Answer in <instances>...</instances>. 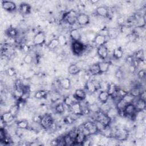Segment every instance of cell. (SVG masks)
Segmentation results:
<instances>
[{
  "label": "cell",
  "instance_id": "obj_17",
  "mask_svg": "<svg viewBox=\"0 0 146 146\" xmlns=\"http://www.w3.org/2000/svg\"><path fill=\"white\" fill-rule=\"evenodd\" d=\"M86 137H87L83 133V132L78 129V131L75 137V144L82 145Z\"/></svg>",
  "mask_w": 146,
  "mask_h": 146
},
{
  "label": "cell",
  "instance_id": "obj_7",
  "mask_svg": "<svg viewBox=\"0 0 146 146\" xmlns=\"http://www.w3.org/2000/svg\"><path fill=\"white\" fill-rule=\"evenodd\" d=\"M98 114L97 119L96 120H98L100 122H102L103 124H104L106 126H109V124L111 121V119L108 117L107 114L104 112H100L99 111Z\"/></svg>",
  "mask_w": 146,
  "mask_h": 146
},
{
  "label": "cell",
  "instance_id": "obj_6",
  "mask_svg": "<svg viewBox=\"0 0 146 146\" xmlns=\"http://www.w3.org/2000/svg\"><path fill=\"white\" fill-rule=\"evenodd\" d=\"M46 40V36L43 31H39L34 36L33 43L35 45L40 46L42 45Z\"/></svg>",
  "mask_w": 146,
  "mask_h": 146
},
{
  "label": "cell",
  "instance_id": "obj_22",
  "mask_svg": "<svg viewBox=\"0 0 146 146\" xmlns=\"http://www.w3.org/2000/svg\"><path fill=\"white\" fill-rule=\"evenodd\" d=\"M136 110L137 111H141L145 109L146 107V103L145 100L141 99L139 98L137 101L136 103V104L135 105Z\"/></svg>",
  "mask_w": 146,
  "mask_h": 146
},
{
  "label": "cell",
  "instance_id": "obj_15",
  "mask_svg": "<svg viewBox=\"0 0 146 146\" xmlns=\"http://www.w3.org/2000/svg\"><path fill=\"white\" fill-rule=\"evenodd\" d=\"M106 37L107 36L102 35L100 34H98L96 35L94 42L98 46L104 45L107 42Z\"/></svg>",
  "mask_w": 146,
  "mask_h": 146
},
{
  "label": "cell",
  "instance_id": "obj_27",
  "mask_svg": "<svg viewBox=\"0 0 146 146\" xmlns=\"http://www.w3.org/2000/svg\"><path fill=\"white\" fill-rule=\"evenodd\" d=\"M127 104H128L123 100V98L119 99L116 104V108L118 111H122Z\"/></svg>",
  "mask_w": 146,
  "mask_h": 146
},
{
  "label": "cell",
  "instance_id": "obj_25",
  "mask_svg": "<svg viewBox=\"0 0 146 146\" xmlns=\"http://www.w3.org/2000/svg\"><path fill=\"white\" fill-rule=\"evenodd\" d=\"M30 6L26 3H22L19 6V10L23 14H27L30 12Z\"/></svg>",
  "mask_w": 146,
  "mask_h": 146
},
{
  "label": "cell",
  "instance_id": "obj_52",
  "mask_svg": "<svg viewBox=\"0 0 146 146\" xmlns=\"http://www.w3.org/2000/svg\"><path fill=\"white\" fill-rule=\"evenodd\" d=\"M91 144V141L88 139H86L84 140V141H83V143H82V145H85V146H88V145H90Z\"/></svg>",
  "mask_w": 146,
  "mask_h": 146
},
{
  "label": "cell",
  "instance_id": "obj_35",
  "mask_svg": "<svg viewBox=\"0 0 146 146\" xmlns=\"http://www.w3.org/2000/svg\"><path fill=\"white\" fill-rule=\"evenodd\" d=\"M17 125L19 128L26 129L29 126V123L26 120H21L17 122Z\"/></svg>",
  "mask_w": 146,
  "mask_h": 146
},
{
  "label": "cell",
  "instance_id": "obj_23",
  "mask_svg": "<svg viewBox=\"0 0 146 146\" xmlns=\"http://www.w3.org/2000/svg\"><path fill=\"white\" fill-rule=\"evenodd\" d=\"M80 71L81 69L76 64H72L68 68V73L73 75L79 74L80 72Z\"/></svg>",
  "mask_w": 146,
  "mask_h": 146
},
{
  "label": "cell",
  "instance_id": "obj_14",
  "mask_svg": "<svg viewBox=\"0 0 146 146\" xmlns=\"http://www.w3.org/2000/svg\"><path fill=\"white\" fill-rule=\"evenodd\" d=\"M70 36L73 42H80L82 35L79 30L77 29H73L70 32Z\"/></svg>",
  "mask_w": 146,
  "mask_h": 146
},
{
  "label": "cell",
  "instance_id": "obj_16",
  "mask_svg": "<svg viewBox=\"0 0 146 146\" xmlns=\"http://www.w3.org/2000/svg\"><path fill=\"white\" fill-rule=\"evenodd\" d=\"M14 118V117L12 115V114L10 113L9 111L7 112H6L1 115V123H4V124L9 123V122L11 121Z\"/></svg>",
  "mask_w": 146,
  "mask_h": 146
},
{
  "label": "cell",
  "instance_id": "obj_19",
  "mask_svg": "<svg viewBox=\"0 0 146 146\" xmlns=\"http://www.w3.org/2000/svg\"><path fill=\"white\" fill-rule=\"evenodd\" d=\"M110 96H111L110 95L107 91H102L99 92L98 95V99L102 103H106L108 101Z\"/></svg>",
  "mask_w": 146,
  "mask_h": 146
},
{
  "label": "cell",
  "instance_id": "obj_49",
  "mask_svg": "<svg viewBox=\"0 0 146 146\" xmlns=\"http://www.w3.org/2000/svg\"><path fill=\"white\" fill-rule=\"evenodd\" d=\"M138 76L140 78H144L145 76V71L144 70H141L138 72Z\"/></svg>",
  "mask_w": 146,
  "mask_h": 146
},
{
  "label": "cell",
  "instance_id": "obj_50",
  "mask_svg": "<svg viewBox=\"0 0 146 146\" xmlns=\"http://www.w3.org/2000/svg\"><path fill=\"white\" fill-rule=\"evenodd\" d=\"M64 121H65L66 123L71 124V123H72L74 121V119H73L71 116H67V117L65 118Z\"/></svg>",
  "mask_w": 146,
  "mask_h": 146
},
{
  "label": "cell",
  "instance_id": "obj_43",
  "mask_svg": "<svg viewBox=\"0 0 146 146\" xmlns=\"http://www.w3.org/2000/svg\"><path fill=\"white\" fill-rule=\"evenodd\" d=\"M58 39L59 43V45L61 46H65L67 43V39L66 36L63 35H59L58 37Z\"/></svg>",
  "mask_w": 146,
  "mask_h": 146
},
{
  "label": "cell",
  "instance_id": "obj_29",
  "mask_svg": "<svg viewBox=\"0 0 146 146\" xmlns=\"http://www.w3.org/2000/svg\"><path fill=\"white\" fill-rule=\"evenodd\" d=\"M58 46H59V43L58 38H54L51 39L47 45L48 48L50 50H54Z\"/></svg>",
  "mask_w": 146,
  "mask_h": 146
},
{
  "label": "cell",
  "instance_id": "obj_37",
  "mask_svg": "<svg viewBox=\"0 0 146 146\" xmlns=\"http://www.w3.org/2000/svg\"><path fill=\"white\" fill-rule=\"evenodd\" d=\"M19 106L18 104H15L10 108L9 111L12 114V115L15 117L17 115L19 112Z\"/></svg>",
  "mask_w": 146,
  "mask_h": 146
},
{
  "label": "cell",
  "instance_id": "obj_3",
  "mask_svg": "<svg viewBox=\"0 0 146 146\" xmlns=\"http://www.w3.org/2000/svg\"><path fill=\"white\" fill-rule=\"evenodd\" d=\"M100 87V83L95 80H88L86 84V88L87 90V91L90 93L95 92Z\"/></svg>",
  "mask_w": 146,
  "mask_h": 146
},
{
  "label": "cell",
  "instance_id": "obj_31",
  "mask_svg": "<svg viewBox=\"0 0 146 146\" xmlns=\"http://www.w3.org/2000/svg\"><path fill=\"white\" fill-rule=\"evenodd\" d=\"M74 98V96L73 97V98ZM72 98H71V96H66L64 98V100H63V104L67 106H68V107H70V106H71L74 103L76 102H75V100H74Z\"/></svg>",
  "mask_w": 146,
  "mask_h": 146
},
{
  "label": "cell",
  "instance_id": "obj_41",
  "mask_svg": "<svg viewBox=\"0 0 146 146\" xmlns=\"http://www.w3.org/2000/svg\"><path fill=\"white\" fill-rule=\"evenodd\" d=\"M122 98L123 99V100H124L127 104L132 103L133 100L134 99V97L132 96L129 93L127 94H126L125 96H124Z\"/></svg>",
  "mask_w": 146,
  "mask_h": 146
},
{
  "label": "cell",
  "instance_id": "obj_34",
  "mask_svg": "<svg viewBox=\"0 0 146 146\" xmlns=\"http://www.w3.org/2000/svg\"><path fill=\"white\" fill-rule=\"evenodd\" d=\"M135 58L136 60L142 61L144 60V51L143 50L137 51L135 54Z\"/></svg>",
  "mask_w": 146,
  "mask_h": 146
},
{
  "label": "cell",
  "instance_id": "obj_1",
  "mask_svg": "<svg viewBox=\"0 0 146 146\" xmlns=\"http://www.w3.org/2000/svg\"><path fill=\"white\" fill-rule=\"evenodd\" d=\"M39 123L42 128L45 129H48L53 125V119L51 115L46 114L41 117Z\"/></svg>",
  "mask_w": 146,
  "mask_h": 146
},
{
  "label": "cell",
  "instance_id": "obj_10",
  "mask_svg": "<svg viewBox=\"0 0 146 146\" xmlns=\"http://www.w3.org/2000/svg\"><path fill=\"white\" fill-rule=\"evenodd\" d=\"M124 115L126 116H133L135 115L136 112H137L135 104H133L132 103L128 104L124 108Z\"/></svg>",
  "mask_w": 146,
  "mask_h": 146
},
{
  "label": "cell",
  "instance_id": "obj_42",
  "mask_svg": "<svg viewBox=\"0 0 146 146\" xmlns=\"http://www.w3.org/2000/svg\"><path fill=\"white\" fill-rule=\"evenodd\" d=\"M6 140V135L5 128L3 127L1 128L0 129V142L3 143L5 142Z\"/></svg>",
  "mask_w": 146,
  "mask_h": 146
},
{
  "label": "cell",
  "instance_id": "obj_47",
  "mask_svg": "<svg viewBox=\"0 0 146 146\" xmlns=\"http://www.w3.org/2000/svg\"><path fill=\"white\" fill-rule=\"evenodd\" d=\"M96 35L94 34L91 31H90V32H88V33H86V38H87V39L88 40H90V41L92 40V41H94Z\"/></svg>",
  "mask_w": 146,
  "mask_h": 146
},
{
  "label": "cell",
  "instance_id": "obj_24",
  "mask_svg": "<svg viewBox=\"0 0 146 146\" xmlns=\"http://www.w3.org/2000/svg\"><path fill=\"white\" fill-rule=\"evenodd\" d=\"M59 86L64 90L69 89L71 86L70 80L67 78H63V79L60 80Z\"/></svg>",
  "mask_w": 146,
  "mask_h": 146
},
{
  "label": "cell",
  "instance_id": "obj_38",
  "mask_svg": "<svg viewBox=\"0 0 146 146\" xmlns=\"http://www.w3.org/2000/svg\"><path fill=\"white\" fill-rule=\"evenodd\" d=\"M55 110L56 113L59 114H62L64 112V106L63 103H59L55 107Z\"/></svg>",
  "mask_w": 146,
  "mask_h": 146
},
{
  "label": "cell",
  "instance_id": "obj_11",
  "mask_svg": "<svg viewBox=\"0 0 146 146\" xmlns=\"http://www.w3.org/2000/svg\"><path fill=\"white\" fill-rule=\"evenodd\" d=\"M2 6L3 9L8 11H14L17 8L15 3L14 2L10 1H2Z\"/></svg>",
  "mask_w": 146,
  "mask_h": 146
},
{
  "label": "cell",
  "instance_id": "obj_9",
  "mask_svg": "<svg viewBox=\"0 0 146 146\" xmlns=\"http://www.w3.org/2000/svg\"><path fill=\"white\" fill-rule=\"evenodd\" d=\"M72 113L75 115H83V111L82 108V105L79 102L74 103L71 106L69 107Z\"/></svg>",
  "mask_w": 146,
  "mask_h": 146
},
{
  "label": "cell",
  "instance_id": "obj_36",
  "mask_svg": "<svg viewBox=\"0 0 146 146\" xmlns=\"http://www.w3.org/2000/svg\"><path fill=\"white\" fill-rule=\"evenodd\" d=\"M47 92L44 90H38L35 92L34 94V97L36 99H42L46 96Z\"/></svg>",
  "mask_w": 146,
  "mask_h": 146
},
{
  "label": "cell",
  "instance_id": "obj_12",
  "mask_svg": "<svg viewBox=\"0 0 146 146\" xmlns=\"http://www.w3.org/2000/svg\"><path fill=\"white\" fill-rule=\"evenodd\" d=\"M97 54L101 59H106L108 54V48L107 46L105 44L98 46L97 48Z\"/></svg>",
  "mask_w": 146,
  "mask_h": 146
},
{
  "label": "cell",
  "instance_id": "obj_53",
  "mask_svg": "<svg viewBox=\"0 0 146 146\" xmlns=\"http://www.w3.org/2000/svg\"><path fill=\"white\" fill-rule=\"evenodd\" d=\"M99 2V1H98V0H96V1L91 0V1H90L91 3V4H92V5H94L95 3H97V2Z\"/></svg>",
  "mask_w": 146,
  "mask_h": 146
},
{
  "label": "cell",
  "instance_id": "obj_46",
  "mask_svg": "<svg viewBox=\"0 0 146 146\" xmlns=\"http://www.w3.org/2000/svg\"><path fill=\"white\" fill-rule=\"evenodd\" d=\"M108 36L111 38H114L117 36V31L115 29H111L108 30Z\"/></svg>",
  "mask_w": 146,
  "mask_h": 146
},
{
  "label": "cell",
  "instance_id": "obj_48",
  "mask_svg": "<svg viewBox=\"0 0 146 146\" xmlns=\"http://www.w3.org/2000/svg\"><path fill=\"white\" fill-rule=\"evenodd\" d=\"M6 72H7V74L9 76H13L14 75L15 72V70L13 68L11 67V68H9L7 69Z\"/></svg>",
  "mask_w": 146,
  "mask_h": 146
},
{
  "label": "cell",
  "instance_id": "obj_20",
  "mask_svg": "<svg viewBox=\"0 0 146 146\" xmlns=\"http://www.w3.org/2000/svg\"><path fill=\"white\" fill-rule=\"evenodd\" d=\"M100 73H104L108 71V70L110 68V63L106 61H103L98 63Z\"/></svg>",
  "mask_w": 146,
  "mask_h": 146
},
{
  "label": "cell",
  "instance_id": "obj_33",
  "mask_svg": "<svg viewBox=\"0 0 146 146\" xmlns=\"http://www.w3.org/2000/svg\"><path fill=\"white\" fill-rule=\"evenodd\" d=\"M116 90H117V88L115 87V84H113L112 83H111V84H109L108 85V87H107V91L109 93L110 95L111 96H112L113 95L115 94Z\"/></svg>",
  "mask_w": 146,
  "mask_h": 146
},
{
  "label": "cell",
  "instance_id": "obj_28",
  "mask_svg": "<svg viewBox=\"0 0 146 146\" xmlns=\"http://www.w3.org/2000/svg\"><path fill=\"white\" fill-rule=\"evenodd\" d=\"M141 90L140 89V88H139V87L135 86L133 87V88H132L129 91V94L133 96L134 98L135 97H137L139 96L141 93Z\"/></svg>",
  "mask_w": 146,
  "mask_h": 146
},
{
  "label": "cell",
  "instance_id": "obj_40",
  "mask_svg": "<svg viewBox=\"0 0 146 146\" xmlns=\"http://www.w3.org/2000/svg\"><path fill=\"white\" fill-rule=\"evenodd\" d=\"M6 34H7L8 37L14 38L17 35V31L15 29L10 28L7 30Z\"/></svg>",
  "mask_w": 146,
  "mask_h": 146
},
{
  "label": "cell",
  "instance_id": "obj_32",
  "mask_svg": "<svg viewBox=\"0 0 146 146\" xmlns=\"http://www.w3.org/2000/svg\"><path fill=\"white\" fill-rule=\"evenodd\" d=\"M123 55V50L120 48H117L113 50V56L115 59H120Z\"/></svg>",
  "mask_w": 146,
  "mask_h": 146
},
{
  "label": "cell",
  "instance_id": "obj_2",
  "mask_svg": "<svg viewBox=\"0 0 146 146\" xmlns=\"http://www.w3.org/2000/svg\"><path fill=\"white\" fill-rule=\"evenodd\" d=\"M128 135V131L125 128H117L114 132V137L119 141L125 140Z\"/></svg>",
  "mask_w": 146,
  "mask_h": 146
},
{
  "label": "cell",
  "instance_id": "obj_8",
  "mask_svg": "<svg viewBox=\"0 0 146 146\" xmlns=\"http://www.w3.org/2000/svg\"><path fill=\"white\" fill-rule=\"evenodd\" d=\"M90 22L89 16L84 13H81L77 16V23L80 26H85Z\"/></svg>",
  "mask_w": 146,
  "mask_h": 146
},
{
  "label": "cell",
  "instance_id": "obj_13",
  "mask_svg": "<svg viewBox=\"0 0 146 146\" xmlns=\"http://www.w3.org/2000/svg\"><path fill=\"white\" fill-rule=\"evenodd\" d=\"M83 125L84 127H85L89 131L90 135H94V134H95L96 133L98 132L96 126L95 125V123L94 122L88 121L86 122L85 123H84L83 124Z\"/></svg>",
  "mask_w": 146,
  "mask_h": 146
},
{
  "label": "cell",
  "instance_id": "obj_45",
  "mask_svg": "<svg viewBox=\"0 0 146 146\" xmlns=\"http://www.w3.org/2000/svg\"><path fill=\"white\" fill-rule=\"evenodd\" d=\"M23 62L28 64H30L31 63H32L33 61V58L32 57V56L30 54H26L23 58Z\"/></svg>",
  "mask_w": 146,
  "mask_h": 146
},
{
  "label": "cell",
  "instance_id": "obj_44",
  "mask_svg": "<svg viewBox=\"0 0 146 146\" xmlns=\"http://www.w3.org/2000/svg\"><path fill=\"white\" fill-rule=\"evenodd\" d=\"M88 109L90 111H92L94 112H96V113H98L99 111H100V108L99 107H98V106L96 104H91L88 107Z\"/></svg>",
  "mask_w": 146,
  "mask_h": 146
},
{
  "label": "cell",
  "instance_id": "obj_39",
  "mask_svg": "<svg viewBox=\"0 0 146 146\" xmlns=\"http://www.w3.org/2000/svg\"><path fill=\"white\" fill-rule=\"evenodd\" d=\"M95 123V125L96 126V128H97V129H98V132H102L107 127H108V126L105 125L104 124H103L102 122H100L98 120H96Z\"/></svg>",
  "mask_w": 146,
  "mask_h": 146
},
{
  "label": "cell",
  "instance_id": "obj_21",
  "mask_svg": "<svg viewBox=\"0 0 146 146\" xmlns=\"http://www.w3.org/2000/svg\"><path fill=\"white\" fill-rule=\"evenodd\" d=\"M96 12L98 15L103 17H106L108 15V9L103 6L97 7Z\"/></svg>",
  "mask_w": 146,
  "mask_h": 146
},
{
  "label": "cell",
  "instance_id": "obj_5",
  "mask_svg": "<svg viewBox=\"0 0 146 146\" xmlns=\"http://www.w3.org/2000/svg\"><path fill=\"white\" fill-rule=\"evenodd\" d=\"M77 16L78 14H76L74 11H70L66 14L64 16V18L67 23L71 25H73L77 22Z\"/></svg>",
  "mask_w": 146,
  "mask_h": 146
},
{
  "label": "cell",
  "instance_id": "obj_51",
  "mask_svg": "<svg viewBox=\"0 0 146 146\" xmlns=\"http://www.w3.org/2000/svg\"><path fill=\"white\" fill-rule=\"evenodd\" d=\"M115 75L117 78L118 79H121L123 77V72L120 70H118L115 74Z\"/></svg>",
  "mask_w": 146,
  "mask_h": 146
},
{
  "label": "cell",
  "instance_id": "obj_4",
  "mask_svg": "<svg viewBox=\"0 0 146 146\" xmlns=\"http://www.w3.org/2000/svg\"><path fill=\"white\" fill-rule=\"evenodd\" d=\"M85 50V46L81 42H73L72 43V50L76 55H79Z\"/></svg>",
  "mask_w": 146,
  "mask_h": 146
},
{
  "label": "cell",
  "instance_id": "obj_26",
  "mask_svg": "<svg viewBox=\"0 0 146 146\" xmlns=\"http://www.w3.org/2000/svg\"><path fill=\"white\" fill-rule=\"evenodd\" d=\"M89 71L92 75H96L100 74L98 63L91 64L89 67Z\"/></svg>",
  "mask_w": 146,
  "mask_h": 146
},
{
  "label": "cell",
  "instance_id": "obj_30",
  "mask_svg": "<svg viewBox=\"0 0 146 146\" xmlns=\"http://www.w3.org/2000/svg\"><path fill=\"white\" fill-rule=\"evenodd\" d=\"M65 145H72L75 144V140L72 137H71L68 134L64 136L63 137Z\"/></svg>",
  "mask_w": 146,
  "mask_h": 146
},
{
  "label": "cell",
  "instance_id": "obj_18",
  "mask_svg": "<svg viewBox=\"0 0 146 146\" xmlns=\"http://www.w3.org/2000/svg\"><path fill=\"white\" fill-rule=\"evenodd\" d=\"M74 96L76 100H83L86 98V93L82 89H77L75 91Z\"/></svg>",
  "mask_w": 146,
  "mask_h": 146
}]
</instances>
